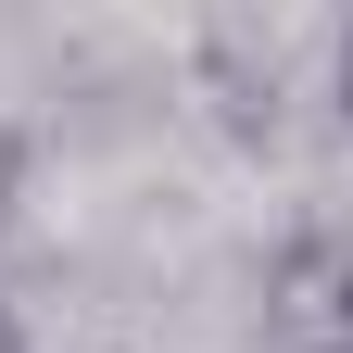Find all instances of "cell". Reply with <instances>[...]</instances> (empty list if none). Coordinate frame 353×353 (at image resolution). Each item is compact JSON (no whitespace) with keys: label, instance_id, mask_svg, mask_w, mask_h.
Listing matches in <instances>:
<instances>
[{"label":"cell","instance_id":"obj_1","mask_svg":"<svg viewBox=\"0 0 353 353\" xmlns=\"http://www.w3.org/2000/svg\"><path fill=\"white\" fill-rule=\"evenodd\" d=\"M265 353H353V240L303 228L265 265Z\"/></svg>","mask_w":353,"mask_h":353},{"label":"cell","instance_id":"obj_2","mask_svg":"<svg viewBox=\"0 0 353 353\" xmlns=\"http://www.w3.org/2000/svg\"><path fill=\"white\" fill-rule=\"evenodd\" d=\"M13 190H26V126L0 114V214H13Z\"/></svg>","mask_w":353,"mask_h":353},{"label":"cell","instance_id":"obj_3","mask_svg":"<svg viewBox=\"0 0 353 353\" xmlns=\"http://www.w3.org/2000/svg\"><path fill=\"white\" fill-rule=\"evenodd\" d=\"M0 353H26V316H13V303H0Z\"/></svg>","mask_w":353,"mask_h":353},{"label":"cell","instance_id":"obj_4","mask_svg":"<svg viewBox=\"0 0 353 353\" xmlns=\"http://www.w3.org/2000/svg\"><path fill=\"white\" fill-rule=\"evenodd\" d=\"M341 114H353V26H341Z\"/></svg>","mask_w":353,"mask_h":353}]
</instances>
